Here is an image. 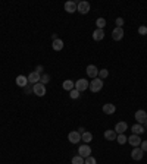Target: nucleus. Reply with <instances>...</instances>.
Here are the masks:
<instances>
[{
  "label": "nucleus",
  "instance_id": "obj_11",
  "mask_svg": "<svg viewBox=\"0 0 147 164\" xmlns=\"http://www.w3.org/2000/svg\"><path fill=\"white\" fill-rule=\"evenodd\" d=\"M68 141L71 142V144H78V142L81 141V133H78L77 130H75V132H69Z\"/></svg>",
  "mask_w": 147,
  "mask_h": 164
},
{
  "label": "nucleus",
  "instance_id": "obj_28",
  "mask_svg": "<svg viewBox=\"0 0 147 164\" xmlns=\"http://www.w3.org/2000/svg\"><path fill=\"white\" fill-rule=\"evenodd\" d=\"M49 81H50V76H49V75H47V74L41 75V78H40V82H41V84H43V85H46V84H47V82H49Z\"/></svg>",
  "mask_w": 147,
  "mask_h": 164
},
{
  "label": "nucleus",
  "instance_id": "obj_14",
  "mask_svg": "<svg viewBox=\"0 0 147 164\" xmlns=\"http://www.w3.org/2000/svg\"><path fill=\"white\" fill-rule=\"evenodd\" d=\"M15 82H16V85H18V86H21V88H25V86L29 84L28 78H27V76H24V75L16 76V81H15Z\"/></svg>",
  "mask_w": 147,
  "mask_h": 164
},
{
  "label": "nucleus",
  "instance_id": "obj_6",
  "mask_svg": "<svg viewBox=\"0 0 147 164\" xmlns=\"http://www.w3.org/2000/svg\"><path fill=\"white\" fill-rule=\"evenodd\" d=\"M143 155H144V151L140 147H136L132 149V153H131V158L136 160V161H140L143 158Z\"/></svg>",
  "mask_w": 147,
  "mask_h": 164
},
{
  "label": "nucleus",
  "instance_id": "obj_1",
  "mask_svg": "<svg viewBox=\"0 0 147 164\" xmlns=\"http://www.w3.org/2000/svg\"><path fill=\"white\" fill-rule=\"evenodd\" d=\"M88 88H90L91 92H99V91L103 88V79L100 78H96V79H93L88 85Z\"/></svg>",
  "mask_w": 147,
  "mask_h": 164
},
{
  "label": "nucleus",
  "instance_id": "obj_26",
  "mask_svg": "<svg viewBox=\"0 0 147 164\" xmlns=\"http://www.w3.org/2000/svg\"><path fill=\"white\" fill-rule=\"evenodd\" d=\"M127 139H128V138H127V136H125L124 133H121V135L116 136V141H118L119 145H124L125 142H127Z\"/></svg>",
  "mask_w": 147,
  "mask_h": 164
},
{
  "label": "nucleus",
  "instance_id": "obj_35",
  "mask_svg": "<svg viewBox=\"0 0 147 164\" xmlns=\"http://www.w3.org/2000/svg\"><path fill=\"white\" fill-rule=\"evenodd\" d=\"M41 70H43V66H37V68H35V72H41Z\"/></svg>",
  "mask_w": 147,
  "mask_h": 164
},
{
  "label": "nucleus",
  "instance_id": "obj_8",
  "mask_svg": "<svg viewBox=\"0 0 147 164\" xmlns=\"http://www.w3.org/2000/svg\"><path fill=\"white\" fill-rule=\"evenodd\" d=\"M127 142L132 145V147H140V144H141V139H140V136L138 135H134V133H131V136H128V139Z\"/></svg>",
  "mask_w": 147,
  "mask_h": 164
},
{
  "label": "nucleus",
  "instance_id": "obj_18",
  "mask_svg": "<svg viewBox=\"0 0 147 164\" xmlns=\"http://www.w3.org/2000/svg\"><path fill=\"white\" fill-rule=\"evenodd\" d=\"M116 136H118V133H116L113 129H109V130L105 132V138H106L108 141H115V139H116Z\"/></svg>",
  "mask_w": 147,
  "mask_h": 164
},
{
  "label": "nucleus",
  "instance_id": "obj_4",
  "mask_svg": "<svg viewBox=\"0 0 147 164\" xmlns=\"http://www.w3.org/2000/svg\"><path fill=\"white\" fill-rule=\"evenodd\" d=\"M77 11H78L79 13H82V15H87V13L90 12V3H88V2H85V0L77 3Z\"/></svg>",
  "mask_w": 147,
  "mask_h": 164
},
{
  "label": "nucleus",
  "instance_id": "obj_12",
  "mask_svg": "<svg viewBox=\"0 0 147 164\" xmlns=\"http://www.w3.org/2000/svg\"><path fill=\"white\" fill-rule=\"evenodd\" d=\"M112 38L115 41H121L124 38V29L122 28H115L112 31Z\"/></svg>",
  "mask_w": 147,
  "mask_h": 164
},
{
  "label": "nucleus",
  "instance_id": "obj_25",
  "mask_svg": "<svg viewBox=\"0 0 147 164\" xmlns=\"http://www.w3.org/2000/svg\"><path fill=\"white\" fill-rule=\"evenodd\" d=\"M71 163H72V164H84V158H82V157H79V155H75V157H72Z\"/></svg>",
  "mask_w": 147,
  "mask_h": 164
},
{
  "label": "nucleus",
  "instance_id": "obj_5",
  "mask_svg": "<svg viewBox=\"0 0 147 164\" xmlns=\"http://www.w3.org/2000/svg\"><path fill=\"white\" fill-rule=\"evenodd\" d=\"M88 85H90L88 81H85L84 78H81V79H78L77 82H75V90L79 91V92H82V91H85L87 88H88Z\"/></svg>",
  "mask_w": 147,
  "mask_h": 164
},
{
  "label": "nucleus",
  "instance_id": "obj_13",
  "mask_svg": "<svg viewBox=\"0 0 147 164\" xmlns=\"http://www.w3.org/2000/svg\"><path fill=\"white\" fill-rule=\"evenodd\" d=\"M127 129H128V124H127V122H118L113 130H115V132H116L118 135H121V133H124Z\"/></svg>",
  "mask_w": 147,
  "mask_h": 164
},
{
  "label": "nucleus",
  "instance_id": "obj_33",
  "mask_svg": "<svg viewBox=\"0 0 147 164\" xmlns=\"http://www.w3.org/2000/svg\"><path fill=\"white\" fill-rule=\"evenodd\" d=\"M140 148H141L143 151L146 153V151H147V141H141V144H140Z\"/></svg>",
  "mask_w": 147,
  "mask_h": 164
},
{
  "label": "nucleus",
  "instance_id": "obj_36",
  "mask_svg": "<svg viewBox=\"0 0 147 164\" xmlns=\"http://www.w3.org/2000/svg\"><path fill=\"white\" fill-rule=\"evenodd\" d=\"M146 126H147V120H146Z\"/></svg>",
  "mask_w": 147,
  "mask_h": 164
},
{
  "label": "nucleus",
  "instance_id": "obj_15",
  "mask_svg": "<svg viewBox=\"0 0 147 164\" xmlns=\"http://www.w3.org/2000/svg\"><path fill=\"white\" fill-rule=\"evenodd\" d=\"M65 11L68 12V13H74V12H77V3L74 2V0H69L65 3Z\"/></svg>",
  "mask_w": 147,
  "mask_h": 164
},
{
  "label": "nucleus",
  "instance_id": "obj_10",
  "mask_svg": "<svg viewBox=\"0 0 147 164\" xmlns=\"http://www.w3.org/2000/svg\"><path fill=\"white\" fill-rule=\"evenodd\" d=\"M40 78H41V75L34 70V72H31V74L28 75V82L31 85H35V84H38L40 82Z\"/></svg>",
  "mask_w": 147,
  "mask_h": 164
},
{
  "label": "nucleus",
  "instance_id": "obj_21",
  "mask_svg": "<svg viewBox=\"0 0 147 164\" xmlns=\"http://www.w3.org/2000/svg\"><path fill=\"white\" fill-rule=\"evenodd\" d=\"M132 133H134V135H140V133H143V132H144V126H141V124L140 123H137V124H134V126H132Z\"/></svg>",
  "mask_w": 147,
  "mask_h": 164
},
{
  "label": "nucleus",
  "instance_id": "obj_7",
  "mask_svg": "<svg viewBox=\"0 0 147 164\" xmlns=\"http://www.w3.org/2000/svg\"><path fill=\"white\" fill-rule=\"evenodd\" d=\"M136 120H137V123H146V120H147V113L144 111V110H137L136 111Z\"/></svg>",
  "mask_w": 147,
  "mask_h": 164
},
{
  "label": "nucleus",
  "instance_id": "obj_27",
  "mask_svg": "<svg viewBox=\"0 0 147 164\" xmlns=\"http://www.w3.org/2000/svg\"><path fill=\"white\" fill-rule=\"evenodd\" d=\"M69 97H71L72 100H77V98H79V91H77L75 88H74L72 91H69Z\"/></svg>",
  "mask_w": 147,
  "mask_h": 164
},
{
  "label": "nucleus",
  "instance_id": "obj_17",
  "mask_svg": "<svg viewBox=\"0 0 147 164\" xmlns=\"http://www.w3.org/2000/svg\"><path fill=\"white\" fill-rule=\"evenodd\" d=\"M115 111H116V107H115L113 104H110V103H108V104H105V106H103V113L113 114Z\"/></svg>",
  "mask_w": 147,
  "mask_h": 164
},
{
  "label": "nucleus",
  "instance_id": "obj_30",
  "mask_svg": "<svg viewBox=\"0 0 147 164\" xmlns=\"http://www.w3.org/2000/svg\"><path fill=\"white\" fill-rule=\"evenodd\" d=\"M138 34H140V35H147V27L141 25V27L138 28Z\"/></svg>",
  "mask_w": 147,
  "mask_h": 164
},
{
  "label": "nucleus",
  "instance_id": "obj_29",
  "mask_svg": "<svg viewBox=\"0 0 147 164\" xmlns=\"http://www.w3.org/2000/svg\"><path fill=\"white\" fill-rule=\"evenodd\" d=\"M84 164H97V161H96V158L94 157H87V158L84 160Z\"/></svg>",
  "mask_w": 147,
  "mask_h": 164
},
{
  "label": "nucleus",
  "instance_id": "obj_2",
  "mask_svg": "<svg viewBox=\"0 0 147 164\" xmlns=\"http://www.w3.org/2000/svg\"><path fill=\"white\" fill-rule=\"evenodd\" d=\"M33 94H35L37 97H44L46 95V85H43L41 82L33 85Z\"/></svg>",
  "mask_w": 147,
  "mask_h": 164
},
{
  "label": "nucleus",
  "instance_id": "obj_16",
  "mask_svg": "<svg viewBox=\"0 0 147 164\" xmlns=\"http://www.w3.org/2000/svg\"><path fill=\"white\" fill-rule=\"evenodd\" d=\"M103 38H105V31L103 29H97L93 32V40L94 41H102Z\"/></svg>",
  "mask_w": 147,
  "mask_h": 164
},
{
  "label": "nucleus",
  "instance_id": "obj_22",
  "mask_svg": "<svg viewBox=\"0 0 147 164\" xmlns=\"http://www.w3.org/2000/svg\"><path fill=\"white\" fill-rule=\"evenodd\" d=\"M91 139H93V133H91V132H84V133L81 135V141H84V144L91 142Z\"/></svg>",
  "mask_w": 147,
  "mask_h": 164
},
{
  "label": "nucleus",
  "instance_id": "obj_20",
  "mask_svg": "<svg viewBox=\"0 0 147 164\" xmlns=\"http://www.w3.org/2000/svg\"><path fill=\"white\" fill-rule=\"evenodd\" d=\"M51 47H53V50H55V51H60L63 48V41L60 40V38H57V40H53V44H51Z\"/></svg>",
  "mask_w": 147,
  "mask_h": 164
},
{
  "label": "nucleus",
  "instance_id": "obj_23",
  "mask_svg": "<svg viewBox=\"0 0 147 164\" xmlns=\"http://www.w3.org/2000/svg\"><path fill=\"white\" fill-rule=\"evenodd\" d=\"M96 27H97V29H103L105 27H106V19H105V18H99V19H96Z\"/></svg>",
  "mask_w": 147,
  "mask_h": 164
},
{
  "label": "nucleus",
  "instance_id": "obj_3",
  "mask_svg": "<svg viewBox=\"0 0 147 164\" xmlns=\"http://www.w3.org/2000/svg\"><path fill=\"white\" fill-rule=\"evenodd\" d=\"M78 155L79 157H82V158H87V157H90L91 155V148L88 147V144H84V145H81L78 148Z\"/></svg>",
  "mask_w": 147,
  "mask_h": 164
},
{
  "label": "nucleus",
  "instance_id": "obj_34",
  "mask_svg": "<svg viewBox=\"0 0 147 164\" xmlns=\"http://www.w3.org/2000/svg\"><path fill=\"white\" fill-rule=\"evenodd\" d=\"M77 132H78V133H81V135H82V133H84V132H85V129H84V128H79V129L77 130Z\"/></svg>",
  "mask_w": 147,
  "mask_h": 164
},
{
  "label": "nucleus",
  "instance_id": "obj_9",
  "mask_svg": "<svg viewBox=\"0 0 147 164\" xmlns=\"http://www.w3.org/2000/svg\"><path fill=\"white\" fill-rule=\"evenodd\" d=\"M87 75H88L90 78H93V79H96L97 76H99V69H97L94 65H88V66H87Z\"/></svg>",
  "mask_w": 147,
  "mask_h": 164
},
{
  "label": "nucleus",
  "instance_id": "obj_31",
  "mask_svg": "<svg viewBox=\"0 0 147 164\" xmlns=\"http://www.w3.org/2000/svg\"><path fill=\"white\" fill-rule=\"evenodd\" d=\"M115 23H116V28H122V25H124V19H122V18H118V19L115 21Z\"/></svg>",
  "mask_w": 147,
  "mask_h": 164
},
{
  "label": "nucleus",
  "instance_id": "obj_19",
  "mask_svg": "<svg viewBox=\"0 0 147 164\" xmlns=\"http://www.w3.org/2000/svg\"><path fill=\"white\" fill-rule=\"evenodd\" d=\"M62 88L65 91H72L74 88H75V82H74V81H71V79H66L62 84Z\"/></svg>",
  "mask_w": 147,
  "mask_h": 164
},
{
  "label": "nucleus",
  "instance_id": "obj_32",
  "mask_svg": "<svg viewBox=\"0 0 147 164\" xmlns=\"http://www.w3.org/2000/svg\"><path fill=\"white\" fill-rule=\"evenodd\" d=\"M31 92H33V85L28 84L25 86V94H31Z\"/></svg>",
  "mask_w": 147,
  "mask_h": 164
},
{
  "label": "nucleus",
  "instance_id": "obj_24",
  "mask_svg": "<svg viewBox=\"0 0 147 164\" xmlns=\"http://www.w3.org/2000/svg\"><path fill=\"white\" fill-rule=\"evenodd\" d=\"M108 76H109V70H108V69H100V70H99V76H97V78L105 79V78H108Z\"/></svg>",
  "mask_w": 147,
  "mask_h": 164
}]
</instances>
